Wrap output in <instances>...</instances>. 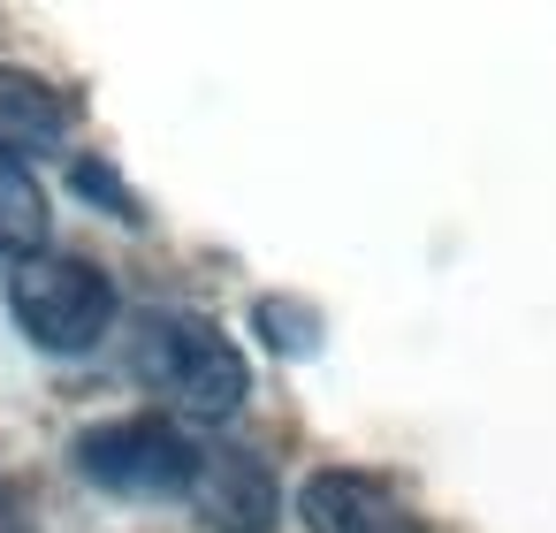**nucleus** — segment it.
Returning a JSON list of instances; mask_svg holds the SVG:
<instances>
[{
  "label": "nucleus",
  "instance_id": "1",
  "mask_svg": "<svg viewBox=\"0 0 556 533\" xmlns=\"http://www.w3.org/2000/svg\"><path fill=\"white\" fill-rule=\"evenodd\" d=\"M130 373L161 404H176L184 419H229L252 396L244 351L214 320H199V313H146L138 320V343H130Z\"/></svg>",
  "mask_w": 556,
  "mask_h": 533
},
{
  "label": "nucleus",
  "instance_id": "2",
  "mask_svg": "<svg viewBox=\"0 0 556 533\" xmlns=\"http://www.w3.org/2000/svg\"><path fill=\"white\" fill-rule=\"evenodd\" d=\"M9 305H16V320H24V335H31L39 351H62V358L92 351V343L108 335V320H115L108 275H100L92 259H70V252L24 259V267L9 275Z\"/></svg>",
  "mask_w": 556,
  "mask_h": 533
},
{
  "label": "nucleus",
  "instance_id": "3",
  "mask_svg": "<svg viewBox=\"0 0 556 533\" xmlns=\"http://www.w3.org/2000/svg\"><path fill=\"white\" fill-rule=\"evenodd\" d=\"M77 472L108 495H130V503H161V495H191L199 480V449L176 419H108L92 434H77Z\"/></svg>",
  "mask_w": 556,
  "mask_h": 533
},
{
  "label": "nucleus",
  "instance_id": "4",
  "mask_svg": "<svg viewBox=\"0 0 556 533\" xmlns=\"http://www.w3.org/2000/svg\"><path fill=\"white\" fill-rule=\"evenodd\" d=\"M191 503H199V518H206L214 533H267V525H275V510H282L267 457H252V449H237V442L199 449Z\"/></svg>",
  "mask_w": 556,
  "mask_h": 533
},
{
  "label": "nucleus",
  "instance_id": "5",
  "mask_svg": "<svg viewBox=\"0 0 556 533\" xmlns=\"http://www.w3.org/2000/svg\"><path fill=\"white\" fill-rule=\"evenodd\" d=\"M298 510H305L313 533H419L404 518V503L366 472H313L298 487Z\"/></svg>",
  "mask_w": 556,
  "mask_h": 533
},
{
  "label": "nucleus",
  "instance_id": "6",
  "mask_svg": "<svg viewBox=\"0 0 556 533\" xmlns=\"http://www.w3.org/2000/svg\"><path fill=\"white\" fill-rule=\"evenodd\" d=\"M77 130V100L31 69H0V153H54Z\"/></svg>",
  "mask_w": 556,
  "mask_h": 533
},
{
  "label": "nucleus",
  "instance_id": "7",
  "mask_svg": "<svg viewBox=\"0 0 556 533\" xmlns=\"http://www.w3.org/2000/svg\"><path fill=\"white\" fill-rule=\"evenodd\" d=\"M39 244H47V191L16 153H0V252L39 259Z\"/></svg>",
  "mask_w": 556,
  "mask_h": 533
},
{
  "label": "nucleus",
  "instance_id": "8",
  "mask_svg": "<svg viewBox=\"0 0 556 533\" xmlns=\"http://www.w3.org/2000/svg\"><path fill=\"white\" fill-rule=\"evenodd\" d=\"M0 533H24V510H16V495L0 487Z\"/></svg>",
  "mask_w": 556,
  "mask_h": 533
}]
</instances>
